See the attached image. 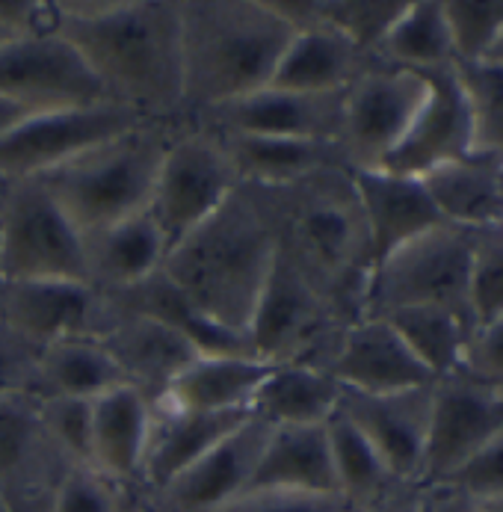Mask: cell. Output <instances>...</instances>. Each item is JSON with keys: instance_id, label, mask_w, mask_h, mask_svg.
Instances as JSON below:
<instances>
[{"instance_id": "36", "label": "cell", "mask_w": 503, "mask_h": 512, "mask_svg": "<svg viewBox=\"0 0 503 512\" xmlns=\"http://www.w3.org/2000/svg\"><path fill=\"white\" fill-rule=\"evenodd\" d=\"M326 439L332 450V465H335V480H338V495L353 507H367L376 498H382L388 489H394L400 480L388 471L376 447L364 439L359 427L335 412L326 421Z\"/></svg>"}, {"instance_id": "1", "label": "cell", "mask_w": 503, "mask_h": 512, "mask_svg": "<svg viewBox=\"0 0 503 512\" xmlns=\"http://www.w3.org/2000/svg\"><path fill=\"white\" fill-rule=\"evenodd\" d=\"M51 30L72 42L110 101L145 122L184 125L178 0H54Z\"/></svg>"}, {"instance_id": "18", "label": "cell", "mask_w": 503, "mask_h": 512, "mask_svg": "<svg viewBox=\"0 0 503 512\" xmlns=\"http://www.w3.org/2000/svg\"><path fill=\"white\" fill-rule=\"evenodd\" d=\"M430 406L432 385L394 394H361L341 388L338 412L359 427L361 436L376 447V453L400 483L421 486Z\"/></svg>"}, {"instance_id": "3", "label": "cell", "mask_w": 503, "mask_h": 512, "mask_svg": "<svg viewBox=\"0 0 503 512\" xmlns=\"http://www.w3.org/2000/svg\"><path fill=\"white\" fill-rule=\"evenodd\" d=\"M184 125L273 83L293 39L273 0H178Z\"/></svg>"}, {"instance_id": "31", "label": "cell", "mask_w": 503, "mask_h": 512, "mask_svg": "<svg viewBox=\"0 0 503 512\" xmlns=\"http://www.w3.org/2000/svg\"><path fill=\"white\" fill-rule=\"evenodd\" d=\"M273 365L255 356H196L184 367L163 400L190 412H240L252 409L255 391L267 379Z\"/></svg>"}, {"instance_id": "45", "label": "cell", "mask_w": 503, "mask_h": 512, "mask_svg": "<svg viewBox=\"0 0 503 512\" xmlns=\"http://www.w3.org/2000/svg\"><path fill=\"white\" fill-rule=\"evenodd\" d=\"M447 483L477 501L503 498V430Z\"/></svg>"}, {"instance_id": "54", "label": "cell", "mask_w": 503, "mask_h": 512, "mask_svg": "<svg viewBox=\"0 0 503 512\" xmlns=\"http://www.w3.org/2000/svg\"><path fill=\"white\" fill-rule=\"evenodd\" d=\"M0 512H9V501H6V495H3V489H0Z\"/></svg>"}, {"instance_id": "50", "label": "cell", "mask_w": 503, "mask_h": 512, "mask_svg": "<svg viewBox=\"0 0 503 512\" xmlns=\"http://www.w3.org/2000/svg\"><path fill=\"white\" fill-rule=\"evenodd\" d=\"M57 110V107H54ZM45 113L42 107H33L27 101H18V98H9V95H0V140L9 137L12 131H18L24 122H30L33 116Z\"/></svg>"}, {"instance_id": "51", "label": "cell", "mask_w": 503, "mask_h": 512, "mask_svg": "<svg viewBox=\"0 0 503 512\" xmlns=\"http://www.w3.org/2000/svg\"><path fill=\"white\" fill-rule=\"evenodd\" d=\"M119 512H151L148 507H145V501L140 498V495H128L125 498V504H122V510Z\"/></svg>"}, {"instance_id": "38", "label": "cell", "mask_w": 503, "mask_h": 512, "mask_svg": "<svg viewBox=\"0 0 503 512\" xmlns=\"http://www.w3.org/2000/svg\"><path fill=\"white\" fill-rule=\"evenodd\" d=\"M456 72L471 104L474 151L492 154L503 163V72L486 60L456 66Z\"/></svg>"}, {"instance_id": "24", "label": "cell", "mask_w": 503, "mask_h": 512, "mask_svg": "<svg viewBox=\"0 0 503 512\" xmlns=\"http://www.w3.org/2000/svg\"><path fill=\"white\" fill-rule=\"evenodd\" d=\"M104 296L119 311L140 314V317L169 326L184 341H190L199 356H255L249 335L231 332V329L214 323L205 311H199L190 302V296L181 291L163 270H157L154 276H148L134 288L104 293Z\"/></svg>"}, {"instance_id": "47", "label": "cell", "mask_w": 503, "mask_h": 512, "mask_svg": "<svg viewBox=\"0 0 503 512\" xmlns=\"http://www.w3.org/2000/svg\"><path fill=\"white\" fill-rule=\"evenodd\" d=\"M421 512H483V504L462 489L441 483V486H424V510Z\"/></svg>"}, {"instance_id": "33", "label": "cell", "mask_w": 503, "mask_h": 512, "mask_svg": "<svg viewBox=\"0 0 503 512\" xmlns=\"http://www.w3.org/2000/svg\"><path fill=\"white\" fill-rule=\"evenodd\" d=\"M128 385L122 367L104 350L98 338H66L42 347L36 394L45 397H77L98 400L113 388Z\"/></svg>"}, {"instance_id": "56", "label": "cell", "mask_w": 503, "mask_h": 512, "mask_svg": "<svg viewBox=\"0 0 503 512\" xmlns=\"http://www.w3.org/2000/svg\"><path fill=\"white\" fill-rule=\"evenodd\" d=\"M3 190H6V181L0 178V199H3Z\"/></svg>"}, {"instance_id": "34", "label": "cell", "mask_w": 503, "mask_h": 512, "mask_svg": "<svg viewBox=\"0 0 503 512\" xmlns=\"http://www.w3.org/2000/svg\"><path fill=\"white\" fill-rule=\"evenodd\" d=\"M373 60L421 74L456 66L444 0H409L403 15L385 33Z\"/></svg>"}, {"instance_id": "14", "label": "cell", "mask_w": 503, "mask_h": 512, "mask_svg": "<svg viewBox=\"0 0 503 512\" xmlns=\"http://www.w3.org/2000/svg\"><path fill=\"white\" fill-rule=\"evenodd\" d=\"M113 305L86 282L21 279L0 285V326L36 347L66 338H101Z\"/></svg>"}, {"instance_id": "16", "label": "cell", "mask_w": 503, "mask_h": 512, "mask_svg": "<svg viewBox=\"0 0 503 512\" xmlns=\"http://www.w3.org/2000/svg\"><path fill=\"white\" fill-rule=\"evenodd\" d=\"M267 436L270 424L252 415L243 427H237L214 450L184 468L163 489L145 495V507L151 512H214L216 507L234 501L249 489Z\"/></svg>"}, {"instance_id": "19", "label": "cell", "mask_w": 503, "mask_h": 512, "mask_svg": "<svg viewBox=\"0 0 503 512\" xmlns=\"http://www.w3.org/2000/svg\"><path fill=\"white\" fill-rule=\"evenodd\" d=\"M326 373L341 388L361 394H394L435 382L385 317H361L350 323Z\"/></svg>"}, {"instance_id": "20", "label": "cell", "mask_w": 503, "mask_h": 512, "mask_svg": "<svg viewBox=\"0 0 503 512\" xmlns=\"http://www.w3.org/2000/svg\"><path fill=\"white\" fill-rule=\"evenodd\" d=\"M370 231L373 267L400 246L447 225L421 178L388 169H350Z\"/></svg>"}, {"instance_id": "22", "label": "cell", "mask_w": 503, "mask_h": 512, "mask_svg": "<svg viewBox=\"0 0 503 512\" xmlns=\"http://www.w3.org/2000/svg\"><path fill=\"white\" fill-rule=\"evenodd\" d=\"M98 341L122 367L128 385L140 388L151 403L163 400L172 379L199 356L196 347L169 326L119 308H113V320Z\"/></svg>"}, {"instance_id": "30", "label": "cell", "mask_w": 503, "mask_h": 512, "mask_svg": "<svg viewBox=\"0 0 503 512\" xmlns=\"http://www.w3.org/2000/svg\"><path fill=\"white\" fill-rule=\"evenodd\" d=\"M370 60L344 33L314 24L293 33L270 86L290 92H344Z\"/></svg>"}, {"instance_id": "29", "label": "cell", "mask_w": 503, "mask_h": 512, "mask_svg": "<svg viewBox=\"0 0 503 512\" xmlns=\"http://www.w3.org/2000/svg\"><path fill=\"white\" fill-rule=\"evenodd\" d=\"M424 187L447 225L480 231L503 222V163L492 154H468L427 172Z\"/></svg>"}, {"instance_id": "15", "label": "cell", "mask_w": 503, "mask_h": 512, "mask_svg": "<svg viewBox=\"0 0 503 512\" xmlns=\"http://www.w3.org/2000/svg\"><path fill=\"white\" fill-rule=\"evenodd\" d=\"M344 92H290L264 86L237 101L219 104L187 125L216 134H252V137H293L341 143L344 131Z\"/></svg>"}, {"instance_id": "11", "label": "cell", "mask_w": 503, "mask_h": 512, "mask_svg": "<svg viewBox=\"0 0 503 512\" xmlns=\"http://www.w3.org/2000/svg\"><path fill=\"white\" fill-rule=\"evenodd\" d=\"M140 125L143 116L116 101L45 110L0 140V178H39Z\"/></svg>"}, {"instance_id": "42", "label": "cell", "mask_w": 503, "mask_h": 512, "mask_svg": "<svg viewBox=\"0 0 503 512\" xmlns=\"http://www.w3.org/2000/svg\"><path fill=\"white\" fill-rule=\"evenodd\" d=\"M128 495L134 492L119 489L116 483L101 477L95 468L72 465L54 489L51 512H119Z\"/></svg>"}, {"instance_id": "27", "label": "cell", "mask_w": 503, "mask_h": 512, "mask_svg": "<svg viewBox=\"0 0 503 512\" xmlns=\"http://www.w3.org/2000/svg\"><path fill=\"white\" fill-rule=\"evenodd\" d=\"M216 140L234 163L240 184L252 187H288L323 169H350L341 143L252 134H216Z\"/></svg>"}, {"instance_id": "25", "label": "cell", "mask_w": 503, "mask_h": 512, "mask_svg": "<svg viewBox=\"0 0 503 512\" xmlns=\"http://www.w3.org/2000/svg\"><path fill=\"white\" fill-rule=\"evenodd\" d=\"M246 492H296L338 495L326 424L320 427H270Z\"/></svg>"}, {"instance_id": "39", "label": "cell", "mask_w": 503, "mask_h": 512, "mask_svg": "<svg viewBox=\"0 0 503 512\" xmlns=\"http://www.w3.org/2000/svg\"><path fill=\"white\" fill-rule=\"evenodd\" d=\"M468 314L474 332L503 317V222L474 231Z\"/></svg>"}, {"instance_id": "32", "label": "cell", "mask_w": 503, "mask_h": 512, "mask_svg": "<svg viewBox=\"0 0 503 512\" xmlns=\"http://www.w3.org/2000/svg\"><path fill=\"white\" fill-rule=\"evenodd\" d=\"M341 403V385L320 367L273 365L252 400V415L270 427H320Z\"/></svg>"}, {"instance_id": "10", "label": "cell", "mask_w": 503, "mask_h": 512, "mask_svg": "<svg viewBox=\"0 0 503 512\" xmlns=\"http://www.w3.org/2000/svg\"><path fill=\"white\" fill-rule=\"evenodd\" d=\"M427 92L430 83L421 72L370 60L344 95L341 148L350 169H379L409 134Z\"/></svg>"}, {"instance_id": "43", "label": "cell", "mask_w": 503, "mask_h": 512, "mask_svg": "<svg viewBox=\"0 0 503 512\" xmlns=\"http://www.w3.org/2000/svg\"><path fill=\"white\" fill-rule=\"evenodd\" d=\"M42 347L24 341L21 335L0 326V397L9 394H36ZM39 397V394H36Z\"/></svg>"}, {"instance_id": "5", "label": "cell", "mask_w": 503, "mask_h": 512, "mask_svg": "<svg viewBox=\"0 0 503 512\" xmlns=\"http://www.w3.org/2000/svg\"><path fill=\"white\" fill-rule=\"evenodd\" d=\"M175 128L181 125L145 122L39 175V181L83 237L95 234L148 211L157 172Z\"/></svg>"}, {"instance_id": "46", "label": "cell", "mask_w": 503, "mask_h": 512, "mask_svg": "<svg viewBox=\"0 0 503 512\" xmlns=\"http://www.w3.org/2000/svg\"><path fill=\"white\" fill-rule=\"evenodd\" d=\"M462 370L492 388L503 391V317L477 329L468 341Z\"/></svg>"}, {"instance_id": "35", "label": "cell", "mask_w": 503, "mask_h": 512, "mask_svg": "<svg viewBox=\"0 0 503 512\" xmlns=\"http://www.w3.org/2000/svg\"><path fill=\"white\" fill-rule=\"evenodd\" d=\"M385 320L394 326V332L403 338L412 356L427 367L435 379L462 370L468 341L474 335V326L468 317L450 308H438V305H415V308L391 311L385 314Z\"/></svg>"}, {"instance_id": "2", "label": "cell", "mask_w": 503, "mask_h": 512, "mask_svg": "<svg viewBox=\"0 0 503 512\" xmlns=\"http://www.w3.org/2000/svg\"><path fill=\"white\" fill-rule=\"evenodd\" d=\"M252 190L273 222L276 249L341 320H361L373 246L350 169H323L288 187Z\"/></svg>"}, {"instance_id": "21", "label": "cell", "mask_w": 503, "mask_h": 512, "mask_svg": "<svg viewBox=\"0 0 503 512\" xmlns=\"http://www.w3.org/2000/svg\"><path fill=\"white\" fill-rule=\"evenodd\" d=\"M252 418V409L240 412H190L169 403H154L151 409V433L145 447L143 474H140V498L154 495L169 480H175L184 468L214 450L237 427Z\"/></svg>"}, {"instance_id": "9", "label": "cell", "mask_w": 503, "mask_h": 512, "mask_svg": "<svg viewBox=\"0 0 503 512\" xmlns=\"http://www.w3.org/2000/svg\"><path fill=\"white\" fill-rule=\"evenodd\" d=\"M237 187L240 175L216 134L196 125L175 128L148 205L163 231L166 255L211 220Z\"/></svg>"}, {"instance_id": "49", "label": "cell", "mask_w": 503, "mask_h": 512, "mask_svg": "<svg viewBox=\"0 0 503 512\" xmlns=\"http://www.w3.org/2000/svg\"><path fill=\"white\" fill-rule=\"evenodd\" d=\"M57 483H33V486H21V489L3 492L6 501H9V512H51L54 510V489H57Z\"/></svg>"}, {"instance_id": "57", "label": "cell", "mask_w": 503, "mask_h": 512, "mask_svg": "<svg viewBox=\"0 0 503 512\" xmlns=\"http://www.w3.org/2000/svg\"><path fill=\"white\" fill-rule=\"evenodd\" d=\"M0 285H3V267H0Z\"/></svg>"}, {"instance_id": "12", "label": "cell", "mask_w": 503, "mask_h": 512, "mask_svg": "<svg viewBox=\"0 0 503 512\" xmlns=\"http://www.w3.org/2000/svg\"><path fill=\"white\" fill-rule=\"evenodd\" d=\"M503 430V391L465 370L432 382L421 486L453 480Z\"/></svg>"}, {"instance_id": "28", "label": "cell", "mask_w": 503, "mask_h": 512, "mask_svg": "<svg viewBox=\"0 0 503 512\" xmlns=\"http://www.w3.org/2000/svg\"><path fill=\"white\" fill-rule=\"evenodd\" d=\"M72 462L54 447L42 424V397H0V489L57 483Z\"/></svg>"}, {"instance_id": "17", "label": "cell", "mask_w": 503, "mask_h": 512, "mask_svg": "<svg viewBox=\"0 0 503 512\" xmlns=\"http://www.w3.org/2000/svg\"><path fill=\"white\" fill-rule=\"evenodd\" d=\"M430 92L427 101L412 122L409 134L400 140L379 169L424 178L427 172L456 163L468 154H474V122H471V104L462 89V80L456 66L424 72Z\"/></svg>"}, {"instance_id": "52", "label": "cell", "mask_w": 503, "mask_h": 512, "mask_svg": "<svg viewBox=\"0 0 503 512\" xmlns=\"http://www.w3.org/2000/svg\"><path fill=\"white\" fill-rule=\"evenodd\" d=\"M486 63H492V66H498L503 72V33H501V39L495 42V48L489 51V57H486Z\"/></svg>"}, {"instance_id": "26", "label": "cell", "mask_w": 503, "mask_h": 512, "mask_svg": "<svg viewBox=\"0 0 503 512\" xmlns=\"http://www.w3.org/2000/svg\"><path fill=\"white\" fill-rule=\"evenodd\" d=\"M89 285L98 293H119L163 270L166 240L151 211L83 237Z\"/></svg>"}, {"instance_id": "40", "label": "cell", "mask_w": 503, "mask_h": 512, "mask_svg": "<svg viewBox=\"0 0 503 512\" xmlns=\"http://www.w3.org/2000/svg\"><path fill=\"white\" fill-rule=\"evenodd\" d=\"M456 66L483 63L503 33V0H444Z\"/></svg>"}, {"instance_id": "4", "label": "cell", "mask_w": 503, "mask_h": 512, "mask_svg": "<svg viewBox=\"0 0 503 512\" xmlns=\"http://www.w3.org/2000/svg\"><path fill=\"white\" fill-rule=\"evenodd\" d=\"M276 258V231L249 184L181 240L163 261V273L214 323L243 332L267 285Z\"/></svg>"}, {"instance_id": "55", "label": "cell", "mask_w": 503, "mask_h": 512, "mask_svg": "<svg viewBox=\"0 0 503 512\" xmlns=\"http://www.w3.org/2000/svg\"><path fill=\"white\" fill-rule=\"evenodd\" d=\"M9 39H12V36H9V33H6V30H3V27H0V45H6V42H9Z\"/></svg>"}, {"instance_id": "8", "label": "cell", "mask_w": 503, "mask_h": 512, "mask_svg": "<svg viewBox=\"0 0 503 512\" xmlns=\"http://www.w3.org/2000/svg\"><path fill=\"white\" fill-rule=\"evenodd\" d=\"M0 267L3 279L86 282L83 234L39 178L6 181L0 199Z\"/></svg>"}, {"instance_id": "53", "label": "cell", "mask_w": 503, "mask_h": 512, "mask_svg": "<svg viewBox=\"0 0 503 512\" xmlns=\"http://www.w3.org/2000/svg\"><path fill=\"white\" fill-rule=\"evenodd\" d=\"M483 512H503V498H489V501H480Z\"/></svg>"}, {"instance_id": "44", "label": "cell", "mask_w": 503, "mask_h": 512, "mask_svg": "<svg viewBox=\"0 0 503 512\" xmlns=\"http://www.w3.org/2000/svg\"><path fill=\"white\" fill-rule=\"evenodd\" d=\"M214 512H353L341 495H296V492H243Z\"/></svg>"}, {"instance_id": "48", "label": "cell", "mask_w": 503, "mask_h": 512, "mask_svg": "<svg viewBox=\"0 0 503 512\" xmlns=\"http://www.w3.org/2000/svg\"><path fill=\"white\" fill-rule=\"evenodd\" d=\"M424 510V486L418 483H397L394 489H388L382 498H376L373 504L359 507L353 512H421Z\"/></svg>"}, {"instance_id": "41", "label": "cell", "mask_w": 503, "mask_h": 512, "mask_svg": "<svg viewBox=\"0 0 503 512\" xmlns=\"http://www.w3.org/2000/svg\"><path fill=\"white\" fill-rule=\"evenodd\" d=\"M92 412H95V400H77V397L42 400L45 433L72 465L92 468Z\"/></svg>"}, {"instance_id": "7", "label": "cell", "mask_w": 503, "mask_h": 512, "mask_svg": "<svg viewBox=\"0 0 503 512\" xmlns=\"http://www.w3.org/2000/svg\"><path fill=\"white\" fill-rule=\"evenodd\" d=\"M350 323L308 285V279L276 249L267 285L249 320L255 359L267 365H308L326 370Z\"/></svg>"}, {"instance_id": "6", "label": "cell", "mask_w": 503, "mask_h": 512, "mask_svg": "<svg viewBox=\"0 0 503 512\" xmlns=\"http://www.w3.org/2000/svg\"><path fill=\"white\" fill-rule=\"evenodd\" d=\"M474 231L441 225L400 246L370 273L361 317H385L400 308L438 305L471 320L468 282H471ZM474 326V323H471Z\"/></svg>"}, {"instance_id": "23", "label": "cell", "mask_w": 503, "mask_h": 512, "mask_svg": "<svg viewBox=\"0 0 503 512\" xmlns=\"http://www.w3.org/2000/svg\"><path fill=\"white\" fill-rule=\"evenodd\" d=\"M151 409L154 403L140 388L122 385L98 397L92 412V468L134 495H140Z\"/></svg>"}, {"instance_id": "37", "label": "cell", "mask_w": 503, "mask_h": 512, "mask_svg": "<svg viewBox=\"0 0 503 512\" xmlns=\"http://www.w3.org/2000/svg\"><path fill=\"white\" fill-rule=\"evenodd\" d=\"M409 0H317V24L344 33L364 54H376Z\"/></svg>"}, {"instance_id": "13", "label": "cell", "mask_w": 503, "mask_h": 512, "mask_svg": "<svg viewBox=\"0 0 503 512\" xmlns=\"http://www.w3.org/2000/svg\"><path fill=\"white\" fill-rule=\"evenodd\" d=\"M0 95L42 110L110 101L101 80L57 30L18 36L0 45Z\"/></svg>"}]
</instances>
